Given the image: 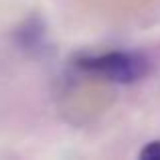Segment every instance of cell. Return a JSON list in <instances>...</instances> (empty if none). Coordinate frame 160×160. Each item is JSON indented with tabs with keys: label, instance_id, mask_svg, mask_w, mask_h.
<instances>
[{
	"label": "cell",
	"instance_id": "cell-1",
	"mask_svg": "<svg viewBox=\"0 0 160 160\" xmlns=\"http://www.w3.org/2000/svg\"><path fill=\"white\" fill-rule=\"evenodd\" d=\"M75 67L83 73L98 75L112 83H136L150 73V61L136 51L81 53L75 57Z\"/></svg>",
	"mask_w": 160,
	"mask_h": 160
},
{
	"label": "cell",
	"instance_id": "cell-2",
	"mask_svg": "<svg viewBox=\"0 0 160 160\" xmlns=\"http://www.w3.org/2000/svg\"><path fill=\"white\" fill-rule=\"evenodd\" d=\"M140 158H148V160H160V140L148 142L144 148L140 150Z\"/></svg>",
	"mask_w": 160,
	"mask_h": 160
}]
</instances>
